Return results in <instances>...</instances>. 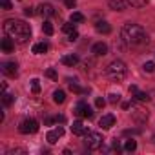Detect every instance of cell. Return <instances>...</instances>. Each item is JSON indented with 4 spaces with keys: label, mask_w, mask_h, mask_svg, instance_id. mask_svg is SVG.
Returning <instances> with one entry per match:
<instances>
[{
    "label": "cell",
    "mask_w": 155,
    "mask_h": 155,
    "mask_svg": "<svg viewBox=\"0 0 155 155\" xmlns=\"http://www.w3.org/2000/svg\"><path fill=\"white\" fill-rule=\"evenodd\" d=\"M71 131H73V135L84 137V135L88 133V128L84 126V122H82V120H75V122L71 124Z\"/></svg>",
    "instance_id": "ba28073f"
},
{
    "label": "cell",
    "mask_w": 155,
    "mask_h": 155,
    "mask_svg": "<svg viewBox=\"0 0 155 155\" xmlns=\"http://www.w3.org/2000/svg\"><path fill=\"white\" fill-rule=\"evenodd\" d=\"M108 101H110V102H111V104H117V102H119V101H120V95H119V93H111V95H110V99H108Z\"/></svg>",
    "instance_id": "1f68e13d"
},
{
    "label": "cell",
    "mask_w": 155,
    "mask_h": 155,
    "mask_svg": "<svg viewBox=\"0 0 155 155\" xmlns=\"http://www.w3.org/2000/svg\"><path fill=\"white\" fill-rule=\"evenodd\" d=\"M64 120H66V119H64L62 115H60V117H55V122H64Z\"/></svg>",
    "instance_id": "f35d334b"
},
{
    "label": "cell",
    "mask_w": 155,
    "mask_h": 155,
    "mask_svg": "<svg viewBox=\"0 0 155 155\" xmlns=\"http://www.w3.org/2000/svg\"><path fill=\"white\" fill-rule=\"evenodd\" d=\"M13 101H15V97H13L11 93H6V91H4V95H2V102H4V106H11Z\"/></svg>",
    "instance_id": "603a6c76"
},
{
    "label": "cell",
    "mask_w": 155,
    "mask_h": 155,
    "mask_svg": "<svg viewBox=\"0 0 155 155\" xmlns=\"http://www.w3.org/2000/svg\"><path fill=\"white\" fill-rule=\"evenodd\" d=\"M142 68H144V71H148V73H151V71L155 69V62H146V64H144Z\"/></svg>",
    "instance_id": "4dcf8cb0"
},
{
    "label": "cell",
    "mask_w": 155,
    "mask_h": 155,
    "mask_svg": "<svg viewBox=\"0 0 155 155\" xmlns=\"http://www.w3.org/2000/svg\"><path fill=\"white\" fill-rule=\"evenodd\" d=\"M120 35H122V40L128 46H142V44L148 42V35L139 24H124Z\"/></svg>",
    "instance_id": "7a4b0ae2"
},
{
    "label": "cell",
    "mask_w": 155,
    "mask_h": 155,
    "mask_svg": "<svg viewBox=\"0 0 155 155\" xmlns=\"http://www.w3.org/2000/svg\"><path fill=\"white\" fill-rule=\"evenodd\" d=\"M77 62H79V57H77V55H66V57H62V64L64 66H75Z\"/></svg>",
    "instance_id": "2e32d148"
},
{
    "label": "cell",
    "mask_w": 155,
    "mask_h": 155,
    "mask_svg": "<svg viewBox=\"0 0 155 155\" xmlns=\"http://www.w3.org/2000/svg\"><path fill=\"white\" fill-rule=\"evenodd\" d=\"M133 99H135L137 102H148V101H150V95L144 93V91H139V90H137V91L133 93Z\"/></svg>",
    "instance_id": "ac0fdd59"
},
{
    "label": "cell",
    "mask_w": 155,
    "mask_h": 155,
    "mask_svg": "<svg viewBox=\"0 0 155 155\" xmlns=\"http://www.w3.org/2000/svg\"><path fill=\"white\" fill-rule=\"evenodd\" d=\"M62 31H64V33H68V35H71V33H75L77 29H75V26H73L71 22H68V24H64V26H62Z\"/></svg>",
    "instance_id": "4316f807"
},
{
    "label": "cell",
    "mask_w": 155,
    "mask_h": 155,
    "mask_svg": "<svg viewBox=\"0 0 155 155\" xmlns=\"http://www.w3.org/2000/svg\"><path fill=\"white\" fill-rule=\"evenodd\" d=\"M53 101H55L57 104H62V102L66 101V93H64L62 90H57V91L53 93Z\"/></svg>",
    "instance_id": "d6986e66"
},
{
    "label": "cell",
    "mask_w": 155,
    "mask_h": 155,
    "mask_svg": "<svg viewBox=\"0 0 155 155\" xmlns=\"http://www.w3.org/2000/svg\"><path fill=\"white\" fill-rule=\"evenodd\" d=\"M91 53H93L95 57H104V55L108 53V46H106L104 42H97V44H93Z\"/></svg>",
    "instance_id": "7c38bea8"
},
{
    "label": "cell",
    "mask_w": 155,
    "mask_h": 155,
    "mask_svg": "<svg viewBox=\"0 0 155 155\" xmlns=\"http://www.w3.org/2000/svg\"><path fill=\"white\" fill-rule=\"evenodd\" d=\"M69 90H71L73 93H88V90H82L77 82H71V84H69Z\"/></svg>",
    "instance_id": "cb8c5ba5"
},
{
    "label": "cell",
    "mask_w": 155,
    "mask_h": 155,
    "mask_svg": "<svg viewBox=\"0 0 155 155\" xmlns=\"http://www.w3.org/2000/svg\"><path fill=\"white\" fill-rule=\"evenodd\" d=\"M133 117H135V119H139V120L142 122V120H146V119H148V113H146V111H142V110H139V108H133Z\"/></svg>",
    "instance_id": "ffe728a7"
},
{
    "label": "cell",
    "mask_w": 155,
    "mask_h": 155,
    "mask_svg": "<svg viewBox=\"0 0 155 155\" xmlns=\"http://www.w3.org/2000/svg\"><path fill=\"white\" fill-rule=\"evenodd\" d=\"M95 106L101 110V108H104V106H106V101H104V99H101V97H97V101H95Z\"/></svg>",
    "instance_id": "836d02e7"
},
{
    "label": "cell",
    "mask_w": 155,
    "mask_h": 155,
    "mask_svg": "<svg viewBox=\"0 0 155 155\" xmlns=\"http://www.w3.org/2000/svg\"><path fill=\"white\" fill-rule=\"evenodd\" d=\"M4 31H6L8 37H11L18 44H24L31 38V28L24 20H15V18L6 20L4 22Z\"/></svg>",
    "instance_id": "6da1fadb"
},
{
    "label": "cell",
    "mask_w": 155,
    "mask_h": 155,
    "mask_svg": "<svg viewBox=\"0 0 155 155\" xmlns=\"http://www.w3.org/2000/svg\"><path fill=\"white\" fill-rule=\"evenodd\" d=\"M64 4H66V8H69V9H73V8L77 6V0H64Z\"/></svg>",
    "instance_id": "e575fe53"
},
{
    "label": "cell",
    "mask_w": 155,
    "mask_h": 155,
    "mask_svg": "<svg viewBox=\"0 0 155 155\" xmlns=\"http://www.w3.org/2000/svg\"><path fill=\"white\" fill-rule=\"evenodd\" d=\"M64 135V128H55V130H51V131H48V135H46V140L49 142V144H55L60 137Z\"/></svg>",
    "instance_id": "52a82bcc"
},
{
    "label": "cell",
    "mask_w": 155,
    "mask_h": 155,
    "mask_svg": "<svg viewBox=\"0 0 155 155\" xmlns=\"http://www.w3.org/2000/svg\"><path fill=\"white\" fill-rule=\"evenodd\" d=\"M73 113L77 117H84V119H91L93 117V110L86 104V102H79L75 108H73Z\"/></svg>",
    "instance_id": "8992f818"
},
{
    "label": "cell",
    "mask_w": 155,
    "mask_h": 155,
    "mask_svg": "<svg viewBox=\"0 0 155 155\" xmlns=\"http://www.w3.org/2000/svg\"><path fill=\"white\" fill-rule=\"evenodd\" d=\"M128 4L133 8H144L148 4V0H128Z\"/></svg>",
    "instance_id": "d4e9b609"
},
{
    "label": "cell",
    "mask_w": 155,
    "mask_h": 155,
    "mask_svg": "<svg viewBox=\"0 0 155 155\" xmlns=\"http://www.w3.org/2000/svg\"><path fill=\"white\" fill-rule=\"evenodd\" d=\"M106 75L110 77L113 82H120L124 77H126V64H124L122 60H113V62H110L108 68H106Z\"/></svg>",
    "instance_id": "3957f363"
},
{
    "label": "cell",
    "mask_w": 155,
    "mask_h": 155,
    "mask_svg": "<svg viewBox=\"0 0 155 155\" xmlns=\"http://www.w3.org/2000/svg\"><path fill=\"white\" fill-rule=\"evenodd\" d=\"M38 13L42 15V17H53V15H57V11H55V8L51 6V4H40L38 6Z\"/></svg>",
    "instance_id": "8fae6325"
},
{
    "label": "cell",
    "mask_w": 155,
    "mask_h": 155,
    "mask_svg": "<svg viewBox=\"0 0 155 155\" xmlns=\"http://www.w3.org/2000/svg\"><path fill=\"white\" fill-rule=\"evenodd\" d=\"M42 31H44V33H46V35H53V24H51V22H48V20H46V22H44V24H42Z\"/></svg>",
    "instance_id": "484cf974"
},
{
    "label": "cell",
    "mask_w": 155,
    "mask_h": 155,
    "mask_svg": "<svg viewBox=\"0 0 155 155\" xmlns=\"http://www.w3.org/2000/svg\"><path fill=\"white\" fill-rule=\"evenodd\" d=\"M31 90H33V93H40V81L38 79L31 81Z\"/></svg>",
    "instance_id": "83f0119b"
},
{
    "label": "cell",
    "mask_w": 155,
    "mask_h": 155,
    "mask_svg": "<svg viewBox=\"0 0 155 155\" xmlns=\"http://www.w3.org/2000/svg\"><path fill=\"white\" fill-rule=\"evenodd\" d=\"M46 51H48V44H46V42H38V44L33 46V53H35V55H42V53H46Z\"/></svg>",
    "instance_id": "e0dca14e"
},
{
    "label": "cell",
    "mask_w": 155,
    "mask_h": 155,
    "mask_svg": "<svg viewBox=\"0 0 155 155\" xmlns=\"http://www.w3.org/2000/svg\"><path fill=\"white\" fill-rule=\"evenodd\" d=\"M69 20H71V22H84V15L79 13V11H73L71 17H69Z\"/></svg>",
    "instance_id": "7402d4cb"
},
{
    "label": "cell",
    "mask_w": 155,
    "mask_h": 155,
    "mask_svg": "<svg viewBox=\"0 0 155 155\" xmlns=\"http://www.w3.org/2000/svg\"><path fill=\"white\" fill-rule=\"evenodd\" d=\"M24 153H26V150H20V148H15V150L8 151V155H24Z\"/></svg>",
    "instance_id": "d6a6232c"
},
{
    "label": "cell",
    "mask_w": 155,
    "mask_h": 155,
    "mask_svg": "<svg viewBox=\"0 0 155 155\" xmlns=\"http://www.w3.org/2000/svg\"><path fill=\"white\" fill-rule=\"evenodd\" d=\"M46 77H49L51 81H57V79H58V75H57V71H55L53 68H49V69L46 71Z\"/></svg>",
    "instance_id": "f1b7e54d"
},
{
    "label": "cell",
    "mask_w": 155,
    "mask_h": 155,
    "mask_svg": "<svg viewBox=\"0 0 155 155\" xmlns=\"http://www.w3.org/2000/svg\"><path fill=\"white\" fill-rule=\"evenodd\" d=\"M108 6L113 11H124L126 9V0H108Z\"/></svg>",
    "instance_id": "4fadbf2b"
},
{
    "label": "cell",
    "mask_w": 155,
    "mask_h": 155,
    "mask_svg": "<svg viewBox=\"0 0 155 155\" xmlns=\"http://www.w3.org/2000/svg\"><path fill=\"white\" fill-rule=\"evenodd\" d=\"M2 71H4L6 75H9V77H17L18 66H17V62H4V64H2Z\"/></svg>",
    "instance_id": "30bf717a"
},
{
    "label": "cell",
    "mask_w": 155,
    "mask_h": 155,
    "mask_svg": "<svg viewBox=\"0 0 155 155\" xmlns=\"http://www.w3.org/2000/svg\"><path fill=\"white\" fill-rule=\"evenodd\" d=\"M53 122H55L53 117H46V119H44V124H46V126H49V124H53Z\"/></svg>",
    "instance_id": "74e56055"
},
{
    "label": "cell",
    "mask_w": 155,
    "mask_h": 155,
    "mask_svg": "<svg viewBox=\"0 0 155 155\" xmlns=\"http://www.w3.org/2000/svg\"><path fill=\"white\" fill-rule=\"evenodd\" d=\"M0 4H2V9H6V11H9L13 6H11V0H0Z\"/></svg>",
    "instance_id": "f546056e"
},
{
    "label": "cell",
    "mask_w": 155,
    "mask_h": 155,
    "mask_svg": "<svg viewBox=\"0 0 155 155\" xmlns=\"http://www.w3.org/2000/svg\"><path fill=\"white\" fill-rule=\"evenodd\" d=\"M135 150H137V140H133V139L126 140V144H124V151H135Z\"/></svg>",
    "instance_id": "44dd1931"
},
{
    "label": "cell",
    "mask_w": 155,
    "mask_h": 155,
    "mask_svg": "<svg viewBox=\"0 0 155 155\" xmlns=\"http://www.w3.org/2000/svg\"><path fill=\"white\" fill-rule=\"evenodd\" d=\"M99 126H101L102 130H110L111 126H115V115H111V113L102 115L101 120H99Z\"/></svg>",
    "instance_id": "9c48e42d"
},
{
    "label": "cell",
    "mask_w": 155,
    "mask_h": 155,
    "mask_svg": "<svg viewBox=\"0 0 155 155\" xmlns=\"http://www.w3.org/2000/svg\"><path fill=\"white\" fill-rule=\"evenodd\" d=\"M102 135L101 133H86L84 135V142H86V146H88V150H99V148H102Z\"/></svg>",
    "instance_id": "277c9868"
},
{
    "label": "cell",
    "mask_w": 155,
    "mask_h": 155,
    "mask_svg": "<svg viewBox=\"0 0 155 155\" xmlns=\"http://www.w3.org/2000/svg\"><path fill=\"white\" fill-rule=\"evenodd\" d=\"M24 15H26V17H33V15H35L33 8H24Z\"/></svg>",
    "instance_id": "8d00e7d4"
},
{
    "label": "cell",
    "mask_w": 155,
    "mask_h": 155,
    "mask_svg": "<svg viewBox=\"0 0 155 155\" xmlns=\"http://www.w3.org/2000/svg\"><path fill=\"white\" fill-rule=\"evenodd\" d=\"M18 131L24 133V135H28V133H37V131H38V122H37L35 119H24V120L20 122V126H18Z\"/></svg>",
    "instance_id": "5b68a950"
},
{
    "label": "cell",
    "mask_w": 155,
    "mask_h": 155,
    "mask_svg": "<svg viewBox=\"0 0 155 155\" xmlns=\"http://www.w3.org/2000/svg\"><path fill=\"white\" fill-rule=\"evenodd\" d=\"M2 51L4 53H11L13 49H15V40L11 38V37H6V38H2Z\"/></svg>",
    "instance_id": "5bb4252c"
},
{
    "label": "cell",
    "mask_w": 155,
    "mask_h": 155,
    "mask_svg": "<svg viewBox=\"0 0 155 155\" xmlns=\"http://www.w3.org/2000/svg\"><path fill=\"white\" fill-rule=\"evenodd\" d=\"M95 29H97L99 33H102V35H108V33H111V26H110L108 22H104V20H99V22L95 24Z\"/></svg>",
    "instance_id": "9a60e30c"
},
{
    "label": "cell",
    "mask_w": 155,
    "mask_h": 155,
    "mask_svg": "<svg viewBox=\"0 0 155 155\" xmlns=\"http://www.w3.org/2000/svg\"><path fill=\"white\" fill-rule=\"evenodd\" d=\"M77 38H79V31H75V33H71V35H68V40H69V42H75Z\"/></svg>",
    "instance_id": "d590c367"
}]
</instances>
